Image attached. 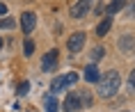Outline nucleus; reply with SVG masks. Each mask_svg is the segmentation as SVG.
Here are the masks:
<instances>
[{
	"mask_svg": "<svg viewBox=\"0 0 135 112\" xmlns=\"http://www.w3.org/2000/svg\"><path fill=\"white\" fill-rule=\"evenodd\" d=\"M121 85V76L117 71H105V76L99 78V94L103 98H112Z\"/></svg>",
	"mask_w": 135,
	"mask_h": 112,
	"instance_id": "obj_1",
	"label": "nucleus"
},
{
	"mask_svg": "<svg viewBox=\"0 0 135 112\" xmlns=\"http://www.w3.org/2000/svg\"><path fill=\"white\" fill-rule=\"evenodd\" d=\"M78 80V73H64V76H57L53 78V82H50V91H62L64 87H69Z\"/></svg>",
	"mask_w": 135,
	"mask_h": 112,
	"instance_id": "obj_2",
	"label": "nucleus"
},
{
	"mask_svg": "<svg viewBox=\"0 0 135 112\" xmlns=\"http://www.w3.org/2000/svg\"><path fill=\"white\" fill-rule=\"evenodd\" d=\"M64 110H66V112L83 110V94H78V91H69V96L64 98Z\"/></svg>",
	"mask_w": 135,
	"mask_h": 112,
	"instance_id": "obj_3",
	"label": "nucleus"
},
{
	"mask_svg": "<svg viewBox=\"0 0 135 112\" xmlns=\"http://www.w3.org/2000/svg\"><path fill=\"white\" fill-rule=\"evenodd\" d=\"M92 7H94V0H78L71 7V16L73 18H83V16H87V12Z\"/></svg>",
	"mask_w": 135,
	"mask_h": 112,
	"instance_id": "obj_4",
	"label": "nucleus"
},
{
	"mask_svg": "<svg viewBox=\"0 0 135 112\" xmlns=\"http://www.w3.org/2000/svg\"><path fill=\"white\" fill-rule=\"evenodd\" d=\"M83 43H85V35H83V32H73V35L69 37V41H66V48L71 50V53H78V50L83 48Z\"/></svg>",
	"mask_w": 135,
	"mask_h": 112,
	"instance_id": "obj_5",
	"label": "nucleus"
},
{
	"mask_svg": "<svg viewBox=\"0 0 135 112\" xmlns=\"http://www.w3.org/2000/svg\"><path fill=\"white\" fill-rule=\"evenodd\" d=\"M21 25H23V32H25V35H30V32L35 30V25H37V16L32 14V12H23Z\"/></svg>",
	"mask_w": 135,
	"mask_h": 112,
	"instance_id": "obj_6",
	"label": "nucleus"
},
{
	"mask_svg": "<svg viewBox=\"0 0 135 112\" xmlns=\"http://www.w3.org/2000/svg\"><path fill=\"white\" fill-rule=\"evenodd\" d=\"M57 66V50H48L46 55H44V62H41V69L46 71V73H50V71Z\"/></svg>",
	"mask_w": 135,
	"mask_h": 112,
	"instance_id": "obj_7",
	"label": "nucleus"
},
{
	"mask_svg": "<svg viewBox=\"0 0 135 112\" xmlns=\"http://www.w3.org/2000/svg\"><path fill=\"white\" fill-rule=\"evenodd\" d=\"M99 78H101L99 69H96L94 64H89V66L85 69V80H89V82H99Z\"/></svg>",
	"mask_w": 135,
	"mask_h": 112,
	"instance_id": "obj_8",
	"label": "nucleus"
},
{
	"mask_svg": "<svg viewBox=\"0 0 135 112\" xmlns=\"http://www.w3.org/2000/svg\"><path fill=\"white\" fill-rule=\"evenodd\" d=\"M110 28H112V18H108V16H105V18L99 23V28H96V35H99V37H105Z\"/></svg>",
	"mask_w": 135,
	"mask_h": 112,
	"instance_id": "obj_9",
	"label": "nucleus"
},
{
	"mask_svg": "<svg viewBox=\"0 0 135 112\" xmlns=\"http://www.w3.org/2000/svg\"><path fill=\"white\" fill-rule=\"evenodd\" d=\"M124 5H126V0H112V2H110V5L105 7V14L110 16V14H114V12H119Z\"/></svg>",
	"mask_w": 135,
	"mask_h": 112,
	"instance_id": "obj_10",
	"label": "nucleus"
},
{
	"mask_svg": "<svg viewBox=\"0 0 135 112\" xmlns=\"http://www.w3.org/2000/svg\"><path fill=\"white\" fill-rule=\"evenodd\" d=\"M46 112H57V101H55V96H46Z\"/></svg>",
	"mask_w": 135,
	"mask_h": 112,
	"instance_id": "obj_11",
	"label": "nucleus"
},
{
	"mask_svg": "<svg viewBox=\"0 0 135 112\" xmlns=\"http://www.w3.org/2000/svg\"><path fill=\"white\" fill-rule=\"evenodd\" d=\"M119 48H121V50H131V48H133V39H131V37L119 39Z\"/></svg>",
	"mask_w": 135,
	"mask_h": 112,
	"instance_id": "obj_12",
	"label": "nucleus"
},
{
	"mask_svg": "<svg viewBox=\"0 0 135 112\" xmlns=\"http://www.w3.org/2000/svg\"><path fill=\"white\" fill-rule=\"evenodd\" d=\"M103 53H105V50L101 48V46H96V48L92 50V62H99L101 57H103Z\"/></svg>",
	"mask_w": 135,
	"mask_h": 112,
	"instance_id": "obj_13",
	"label": "nucleus"
},
{
	"mask_svg": "<svg viewBox=\"0 0 135 112\" xmlns=\"http://www.w3.org/2000/svg\"><path fill=\"white\" fill-rule=\"evenodd\" d=\"M0 28H14V18H0Z\"/></svg>",
	"mask_w": 135,
	"mask_h": 112,
	"instance_id": "obj_14",
	"label": "nucleus"
},
{
	"mask_svg": "<svg viewBox=\"0 0 135 112\" xmlns=\"http://www.w3.org/2000/svg\"><path fill=\"white\" fill-rule=\"evenodd\" d=\"M32 50H35V43H32V39H25V55H32Z\"/></svg>",
	"mask_w": 135,
	"mask_h": 112,
	"instance_id": "obj_15",
	"label": "nucleus"
},
{
	"mask_svg": "<svg viewBox=\"0 0 135 112\" xmlns=\"http://www.w3.org/2000/svg\"><path fill=\"white\" fill-rule=\"evenodd\" d=\"M28 89H30V85H28V82H21V87H18V94H28Z\"/></svg>",
	"mask_w": 135,
	"mask_h": 112,
	"instance_id": "obj_16",
	"label": "nucleus"
},
{
	"mask_svg": "<svg viewBox=\"0 0 135 112\" xmlns=\"http://www.w3.org/2000/svg\"><path fill=\"white\" fill-rule=\"evenodd\" d=\"M128 85H131V87H135V71L131 73V78H128Z\"/></svg>",
	"mask_w": 135,
	"mask_h": 112,
	"instance_id": "obj_17",
	"label": "nucleus"
},
{
	"mask_svg": "<svg viewBox=\"0 0 135 112\" xmlns=\"http://www.w3.org/2000/svg\"><path fill=\"white\" fill-rule=\"evenodd\" d=\"M5 12H7V7H5V5H2V2H0V16L5 14Z\"/></svg>",
	"mask_w": 135,
	"mask_h": 112,
	"instance_id": "obj_18",
	"label": "nucleus"
}]
</instances>
